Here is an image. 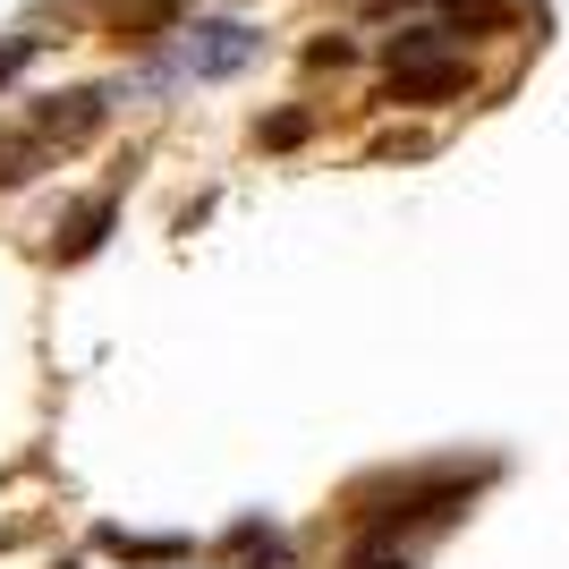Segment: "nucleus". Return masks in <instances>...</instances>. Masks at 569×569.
Here are the masks:
<instances>
[{
    "label": "nucleus",
    "mask_w": 569,
    "mask_h": 569,
    "mask_svg": "<svg viewBox=\"0 0 569 569\" xmlns=\"http://www.w3.org/2000/svg\"><path fill=\"white\" fill-rule=\"evenodd\" d=\"M256 26H238V18H204L179 34V51H170V69L179 77H238L247 60H256Z\"/></svg>",
    "instance_id": "f257e3e1"
},
{
    "label": "nucleus",
    "mask_w": 569,
    "mask_h": 569,
    "mask_svg": "<svg viewBox=\"0 0 569 569\" xmlns=\"http://www.w3.org/2000/svg\"><path fill=\"white\" fill-rule=\"evenodd\" d=\"M102 119H111V86H77V94H43L34 111H26V128L51 137V144H86Z\"/></svg>",
    "instance_id": "f03ea898"
},
{
    "label": "nucleus",
    "mask_w": 569,
    "mask_h": 569,
    "mask_svg": "<svg viewBox=\"0 0 569 569\" xmlns=\"http://www.w3.org/2000/svg\"><path fill=\"white\" fill-rule=\"evenodd\" d=\"M451 94H468V60H451V51L408 60V69H391V86H382V102H451Z\"/></svg>",
    "instance_id": "7ed1b4c3"
},
{
    "label": "nucleus",
    "mask_w": 569,
    "mask_h": 569,
    "mask_svg": "<svg viewBox=\"0 0 569 569\" xmlns=\"http://www.w3.org/2000/svg\"><path fill=\"white\" fill-rule=\"evenodd\" d=\"M119 230V188H102V196H86L69 221H60V238H51V256L60 263H86V256H102V238Z\"/></svg>",
    "instance_id": "20e7f679"
},
{
    "label": "nucleus",
    "mask_w": 569,
    "mask_h": 569,
    "mask_svg": "<svg viewBox=\"0 0 569 569\" xmlns=\"http://www.w3.org/2000/svg\"><path fill=\"white\" fill-rule=\"evenodd\" d=\"M60 162V144L51 137H34V128H0V188H34V179H43V170Z\"/></svg>",
    "instance_id": "39448f33"
},
{
    "label": "nucleus",
    "mask_w": 569,
    "mask_h": 569,
    "mask_svg": "<svg viewBox=\"0 0 569 569\" xmlns=\"http://www.w3.org/2000/svg\"><path fill=\"white\" fill-rule=\"evenodd\" d=\"M94 545H102V552H119V561H137V569H179V561L196 552L188 536H128V527H102Z\"/></svg>",
    "instance_id": "423d86ee"
},
{
    "label": "nucleus",
    "mask_w": 569,
    "mask_h": 569,
    "mask_svg": "<svg viewBox=\"0 0 569 569\" xmlns=\"http://www.w3.org/2000/svg\"><path fill=\"white\" fill-rule=\"evenodd\" d=\"M34 51H43V34H18V43H0V86H18V77L34 69Z\"/></svg>",
    "instance_id": "0eeeda50"
},
{
    "label": "nucleus",
    "mask_w": 569,
    "mask_h": 569,
    "mask_svg": "<svg viewBox=\"0 0 569 569\" xmlns=\"http://www.w3.org/2000/svg\"><path fill=\"white\" fill-rule=\"evenodd\" d=\"M256 137H263V144H298V137H307V111H272Z\"/></svg>",
    "instance_id": "6e6552de"
},
{
    "label": "nucleus",
    "mask_w": 569,
    "mask_h": 569,
    "mask_svg": "<svg viewBox=\"0 0 569 569\" xmlns=\"http://www.w3.org/2000/svg\"><path fill=\"white\" fill-rule=\"evenodd\" d=\"M307 60H315V69H349L357 43H349V34H323V43H307Z\"/></svg>",
    "instance_id": "1a4fd4ad"
},
{
    "label": "nucleus",
    "mask_w": 569,
    "mask_h": 569,
    "mask_svg": "<svg viewBox=\"0 0 569 569\" xmlns=\"http://www.w3.org/2000/svg\"><path fill=\"white\" fill-rule=\"evenodd\" d=\"M247 569H298V552H289V545H263V536H256V545H247Z\"/></svg>",
    "instance_id": "9d476101"
},
{
    "label": "nucleus",
    "mask_w": 569,
    "mask_h": 569,
    "mask_svg": "<svg viewBox=\"0 0 569 569\" xmlns=\"http://www.w3.org/2000/svg\"><path fill=\"white\" fill-rule=\"evenodd\" d=\"M51 569H86V561H51Z\"/></svg>",
    "instance_id": "9b49d317"
}]
</instances>
